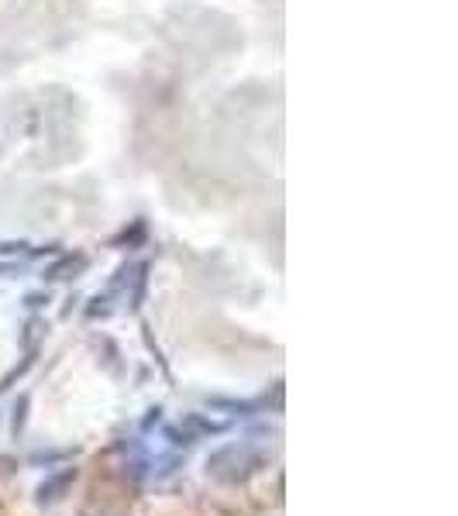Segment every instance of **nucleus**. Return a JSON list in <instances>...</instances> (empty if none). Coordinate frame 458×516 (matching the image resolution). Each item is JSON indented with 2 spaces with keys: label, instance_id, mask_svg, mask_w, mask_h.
I'll use <instances>...</instances> for the list:
<instances>
[{
  "label": "nucleus",
  "instance_id": "obj_1",
  "mask_svg": "<svg viewBox=\"0 0 458 516\" xmlns=\"http://www.w3.org/2000/svg\"><path fill=\"white\" fill-rule=\"evenodd\" d=\"M269 451L259 441H231L224 448L211 451L207 458V479H214L217 486H245L248 479L266 468Z\"/></svg>",
  "mask_w": 458,
  "mask_h": 516
},
{
  "label": "nucleus",
  "instance_id": "obj_2",
  "mask_svg": "<svg viewBox=\"0 0 458 516\" xmlns=\"http://www.w3.org/2000/svg\"><path fill=\"white\" fill-rule=\"evenodd\" d=\"M73 482H76V468H62V472L49 475V479H45L42 486H38V492H35L38 506H52V503H59V499L66 496L69 489H73Z\"/></svg>",
  "mask_w": 458,
  "mask_h": 516
},
{
  "label": "nucleus",
  "instance_id": "obj_3",
  "mask_svg": "<svg viewBox=\"0 0 458 516\" xmlns=\"http://www.w3.org/2000/svg\"><path fill=\"white\" fill-rule=\"evenodd\" d=\"M83 269H87V258H83V255H66V258H59L49 272H45V279H76Z\"/></svg>",
  "mask_w": 458,
  "mask_h": 516
},
{
  "label": "nucleus",
  "instance_id": "obj_4",
  "mask_svg": "<svg viewBox=\"0 0 458 516\" xmlns=\"http://www.w3.org/2000/svg\"><path fill=\"white\" fill-rule=\"evenodd\" d=\"M25 417H28V396H21L18 403H14V420H11V430H14V437L25 430Z\"/></svg>",
  "mask_w": 458,
  "mask_h": 516
}]
</instances>
